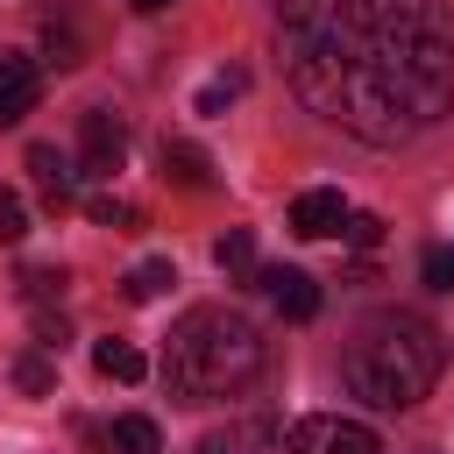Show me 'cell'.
Wrapping results in <instances>:
<instances>
[{
  "mask_svg": "<svg viewBox=\"0 0 454 454\" xmlns=\"http://www.w3.org/2000/svg\"><path fill=\"white\" fill-rule=\"evenodd\" d=\"M277 57L298 106L369 149H404L454 106L440 0H277Z\"/></svg>",
  "mask_w": 454,
  "mask_h": 454,
  "instance_id": "6da1fadb",
  "label": "cell"
},
{
  "mask_svg": "<svg viewBox=\"0 0 454 454\" xmlns=\"http://www.w3.org/2000/svg\"><path fill=\"white\" fill-rule=\"evenodd\" d=\"M440 369H447V340L419 312H376V319H362L355 340H348V355H340V383L369 411L419 404L440 383Z\"/></svg>",
  "mask_w": 454,
  "mask_h": 454,
  "instance_id": "7a4b0ae2",
  "label": "cell"
},
{
  "mask_svg": "<svg viewBox=\"0 0 454 454\" xmlns=\"http://www.w3.org/2000/svg\"><path fill=\"white\" fill-rule=\"evenodd\" d=\"M262 376V333L248 312H227V305H192L170 340H163V383L170 397L184 404H213V397H234L241 383Z\"/></svg>",
  "mask_w": 454,
  "mask_h": 454,
  "instance_id": "3957f363",
  "label": "cell"
},
{
  "mask_svg": "<svg viewBox=\"0 0 454 454\" xmlns=\"http://www.w3.org/2000/svg\"><path fill=\"white\" fill-rule=\"evenodd\" d=\"M291 454H383V440L362 426V419H340V411H312L291 426Z\"/></svg>",
  "mask_w": 454,
  "mask_h": 454,
  "instance_id": "277c9868",
  "label": "cell"
},
{
  "mask_svg": "<svg viewBox=\"0 0 454 454\" xmlns=\"http://www.w3.org/2000/svg\"><path fill=\"white\" fill-rule=\"evenodd\" d=\"M121 163H128V121L106 114V106H92L78 121V170L85 177H114Z\"/></svg>",
  "mask_w": 454,
  "mask_h": 454,
  "instance_id": "5b68a950",
  "label": "cell"
},
{
  "mask_svg": "<svg viewBox=\"0 0 454 454\" xmlns=\"http://www.w3.org/2000/svg\"><path fill=\"white\" fill-rule=\"evenodd\" d=\"M340 227H348V199H340L333 184H312V192H298V199H291V234L326 241V234H340Z\"/></svg>",
  "mask_w": 454,
  "mask_h": 454,
  "instance_id": "8992f818",
  "label": "cell"
},
{
  "mask_svg": "<svg viewBox=\"0 0 454 454\" xmlns=\"http://www.w3.org/2000/svg\"><path fill=\"white\" fill-rule=\"evenodd\" d=\"M277 447H284L277 419H227V426H213L192 454H277Z\"/></svg>",
  "mask_w": 454,
  "mask_h": 454,
  "instance_id": "52a82bcc",
  "label": "cell"
},
{
  "mask_svg": "<svg viewBox=\"0 0 454 454\" xmlns=\"http://www.w3.org/2000/svg\"><path fill=\"white\" fill-rule=\"evenodd\" d=\"M35 92H43V71H35V57H21V50H0V128H14V121L35 106Z\"/></svg>",
  "mask_w": 454,
  "mask_h": 454,
  "instance_id": "ba28073f",
  "label": "cell"
},
{
  "mask_svg": "<svg viewBox=\"0 0 454 454\" xmlns=\"http://www.w3.org/2000/svg\"><path fill=\"white\" fill-rule=\"evenodd\" d=\"M255 284L270 291V305H277L284 319H319V284H312L305 270H291V262H277V270H262Z\"/></svg>",
  "mask_w": 454,
  "mask_h": 454,
  "instance_id": "9c48e42d",
  "label": "cell"
},
{
  "mask_svg": "<svg viewBox=\"0 0 454 454\" xmlns=\"http://www.w3.org/2000/svg\"><path fill=\"white\" fill-rule=\"evenodd\" d=\"M163 177L184 184V192H206L213 184V156L199 142H184V135H163Z\"/></svg>",
  "mask_w": 454,
  "mask_h": 454,
  "instance_id": "30bf717a",
  "label": "cell"
},
{
  "mask_svg": "<svg viewBox=\"0 0 454 454\" xmlns=\"http://www.w3.org/2000/svg\"><path fill=\"white\" fill-rule=\"evenodd\" d=\"M28 170H35L43 199H50V213H64V206H71V163H64L50 142H28Z\"/></svg>",
  "mask_w": 454,
  "mask_h": 454,
  "instance_id": "8fae6325",
  "label": "cell"
},
{
  "mask_svg": "<svg viewBox=\"0 0 454 454\" xmlns=\"http://www.w3.org/2000/svg\"><path fill=\"white\" fill-rule=\"evenodd\" d=\"M92 369L114 376V383H142V376H149V355H142L135 340H99V348H92Z\"/></svg>",
  "mask_w": 454,
  "mask_h": 454,
  "instance_id": "7c38bea8",
  "label": "cell"
},
{
  "mask_svg": "<svg viewBox=\"0 0 454 454\" xmlns=\"http://www.w3.org/2000/svg\"><path fill=\"white\" fill-rule=\"evenodd\" d=\"M177 284V270H170V255H149V262H135L128 270V284H121V298L128 305H149V298H163Z\"/></svg>",
  "mask_w": 454,
  "mask_h": 454,
  "instance_id": "4fadbf2b",
  "label": "cell"
},
{
  "mask_svg": "<svg viewBox=\"0 0 454 454\" xmlns=\"http://www.w3.org/2000/svg\"><path fill=\"white\" fill-rule=\"evenodd\" d=\"M106 447H114V454H163V433H156V419L128 411V419L106 426Z\"/></svg>",
  "mask_w": 454,
  "mask_h": 454,
  "instance_id": "5bb4252c",
  "label": "cell"
},
{
  "mask_svg": "<svg viewBox=\"0 0 454 454\" xmlns=\"http://www.w3.org/2000/svg\"><path fill=\"white\" fill-rule=\"evenodd\" d=\"M213 262H220L227 277H248V270H255V241H248V227H234V234H220V248H213Z\"/></svg>",
  "mask_w": 454,
  "mask_h": 454,
  "instance_id": "9a60e30c",
  "label": "cell"
},
{
  "mask_svg": "<svg viewBox=\"0 0 454 454\" xmlns=\"http://www.w3.org/2000/svg\"><path fill=\"white\" fill-rule=\"evenodd\" d=\"M85 220H99V227H135L142 213H135L128 199H114V192H85Z\"/></svg>",
  "mask_w": 454,
  "mask_h": 454,
  "instance_id": "2e32d148",
  "label": "cell"
},
{
  "mask_svg": "<svg viewBox=\"0 0 454 454\" xmlns=\"http://www.w3.org/2000/svg\"><path fill=\"white\" fill-rule=\"evenodd\" d=\"M14 383H21L28 397H50V390H57V362H50V355H21V362H14Z\"/></svg>",
  "mask_w": 454,
  "mask_h": 454,
  "instance_id": "e0dca14e",
  "label": "cell"
},
{
  "mask_svg": "<svg viewBox=\"0 0 454 454\" xmlns=\"http://www.w3.org/2000/svg\"><path fill=\"white\" fill-rule=\"evenodd\" d=\"M43 64H57V71H71V64H78V28H64V21H50V28H43Z\"/></svg>",
  "mask_w": 454,
  "mask_h": 454,
  "instance_id": "ac0fdd59",
  "label": "cell"
},
{
  "mask_svg": "<svg viewBox=\"0 0 454 454\" xmlns=\"http://www.w3.org/2000/svg\"><path fill=\"white\" fill-rule=\"evenodd\" d=\"M419 277H426L433 291H454V241H433V248L419 255Z\"/></svg>",
  "mask_w": 454,
  "mask_h": 454,
  "instance_id": "d6986e66",
  "label": "cell"
},
{
  "mask_svg": "<svg viewBox=\"0 0 454 454\" xmlns=\"http://www.w3.org/2000/svg\"><path fill=\"white\" fill-rule=\"evenodd\" d=\"M21 234H28V206H21V192H7V184H0V241L14 248Z\"/></svg>",
  "mask_w": 454,
  "mask_h": 454,
  "instance_id": "ffe728a7",
  "label": "cell"
},
{
  "mask_svg": "<svg viewBox=\"0 0 454 454\" xmlns=\"http://www.w3.org/2000/svg\"><path fill=\"white\" fill-rule=\"evenodd\" d=\"M50 291H64V270H21V298L50 305Z\"/></svg>",
  "mask_w": 454,
  "mask_h": 454,
  "instance_id": "44dd1931",
  "label": "cell"
},
{
  "mask_svg": "<svg viewBox=\"0 0 454 454\" xmlns=\"http://www.w3.org/2000/svg\"><path fill=\"white\" fill-rule=\"evenodd\" d=\"M234 92H241V71H227V78H213V85L199 92V114H220V106H227Z\"/></svg>",
  "mask_w": 454,
  "mask_h": 454,
  "instance_id": "7402d4cb",
  "label": "cell"
},
{
  "mask_svg": "<svg viewBox=\"0 0 454 454\" xmlns=\"http://www.w3.org/2000/svg\"><path fill=\"white\" fill-rule=\"evenodd\" d=\"M340 234H348L355 248H376V241H383V220H376V213H348V227H340Z\"/></svg>",
  "mask_w": 454,
  "mask_h": 454,
  "instance_id": "603a6c76",
  "label": "cell"
},
{
  "mask_svg": "<svg viewBox=\"0 0 454 454\" xmlns=\"http://www.w3.org/2000/svg\"><path fill=\"white\" fill-rule=\"evenodd\" d=\"M128 7H135V14H163L170 0H128Z\"/></svg>",
  "mask_w": 454,
  "mask_h": 454,
  "instance_id": "cb8c5ba5",
  "label": "cell"
}]
</instances>
